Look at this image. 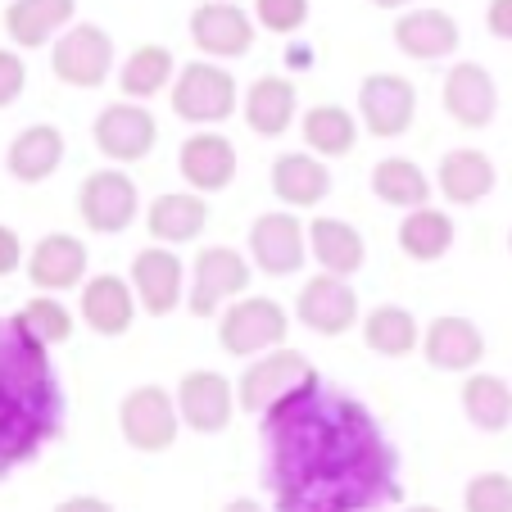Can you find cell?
<instances>
[{"label":"cell","mask_w":512,"mask_h":512,"mask_svg":"<svg viewBox=\"0 0 512 512\" xmlns=\"http://www.w3.org/2000/svg\"><path fill=\"white\" fill-rule=\"evenodd\" d=\"M28 277L37 290H73L87 281V245L68 232H50L32 245L28 254Z\"/></svg>","instance_id":"obj_21"},{"label":"cell","mask_w":512,"mask_h":512,"mask_svg":"<svg viewBox=\"0 0 512 512\" xmlns=\"http://www.w3.org/2000/svg\"><path fill=\"white\" fill-rule=\"evenodd\" d=\"M245 286H250V259L241 250H232V245H209L195 259L186 304H191L195 318H213L223 304L241 300Z\"/></svg>","instance_id":"obj_8"},{"label":"cell","mask_w":512,"mask_h":512,"mask_svg":"<svg viewBox=\"0 0 512 512\" xmlns=\"http://www.w3.org/2000/svg\"><path fill=\"white\" fill-rule=\"evenodd\" d=\"M309 259H318L331 277H354L368 263V241L345 218H313L309 223Z\"/></svg>","instance_id":"obj_24"},{"label":"cell","mask_w":512,"mask_h":512,"mask_svg":"<svg viewBox=\"0 0 512 512\" xmlns=\"http://www.w3.org/2000/svg\"><path fill=\"white\" fill-rule=\"evenodd\" d=\"M223 512H263V508H259V503H254V499H232Z\"/></svg>","instance_id":"obj_43"},{"label":"cell","mask_w":512,"mask_h":512,"mask_svg":"<svg viewBox=\"0 0 512 512\" xmlns=\"http://www.w3.org/2000/svg\"><path fill=\"white\" fill-rule=\"evenodd\" d=\"M28 87V68L14 50H0V109H10Z\"/></svg>","instance_id":"obj_39"},{"label":"cell","mask_w":512,"mask_h":512,"mask_svg":"<svg viewBox=\"0 0 512 512\" xmlns=\"http://www.w3.org/2000/svg\"><path fill=\"white\" fill-rule=\"evenodd\" d=\"M467 512H512V476L503 472H481L467 481L463 490Z\"/></svg>","instance_id":"obj_37"},{"label":"cell","mask_w":512,"mask_h":512,"mask_svg":"<svg viewBox=\"0 0 512 512\" xmlns=\"http://www.w3.org/2000/svg\"><path fill=\"white\" fill-rule=\"evenodd\" d=\"M377 10H404V5H413V0H372Z\"/></svg>","instance_id":"obj_44"},{"label":"cell","mask_w":512,"mask_h":512,"mask_svg":"<svg viewBox=\"0 0 512 512\" xmlns=\"http://www.w3.org/2000/svg\"><path fill=\"white\" fill-rule=\"evenodd\" d=\"M363 340H368V349L381 358H404L422 345V327H417V318L408 309H399V304H377V309L363 318Z\"/></svg>","instance_id":"obj_34"},{"label":"cell","mask_w":512,"mask_h":512,"mask_svg":"<svg viewBox=\"0 0 512 512\" xmlns=\"http://www.w3.org/2000/svg\"><path fill=\"white\" fill-rule=\"evenodd\" d=\"M445 114L454 118L458 127H467V132H481V127L494 123V114H499V87H494L490 68L472 64V59L449 68L445 73Z\"/></svg>","instance_id":"obj_15"},{"label":"cell","mask_w":512,"mask_h":512,"mask_svg":"<svg viewBox=\"0 0 512 512\" xmlns=\"http://www.w3.org/2000/svg\"><path fill=\"white\" fill-rule=\"evenodd\" d=\"M309 377H318V368H313L309 358L277 345V349H268V354H259L250 368L241 372V381H236V404L250 417H263L286 395H295Z\"/></svg>","instance_id":"obj_6"},{"label":"cell","mask_w":512,"mask_h":512,"mask_svg":"<svg viewBox=\"0 0 512 512\" xmlns=\"http://www.w3.org/2000/svg\"><path fill=\"white\" fill-rule=\"evenodd\" d=\"M295 109H300V91L290 78H277V73L250 82V91L241 100V114L254 136H286L290 123H295Z\"/></svg>","instance_id":"obj_26"},{"label":"cell","mask_w":512,"mask_h":512,"mask_svg":"<svg viewBox=\"0 0 512 512\" xmlns=\"http://www.w3.org/2000/svg\"><path fill=\"white\" fill-rule=\"evenodd\" d=\"M145 227L159 245H186L209 227V204L200 191H168L155 195L145 209Z\"/></svg>","instance_id":"obj_25"},{"label":"cell","mask_w":512,"mask_h":512,"mask_svg":"<svg viewBox=\"0 0 512 512\" xmlns=\"http://www.w3.org/2000/svg\"><path fill=\"white\" fill-rule=\"evenodd\" d=\"M358 114H363V127L377 141H395L413 127L417 118V91L408 78L399 73H372L358 87Z\"/></svg>","instance_id":"obj_12"},{"label":"cell","mask_w":512,"mask_h":512,"mask_svg":"<svg viewBox=\"0 0 512 512\" xmlns=\"http://www.w3.org/2000/svg\"><path fill=\"white\" fill-rule=\"evenodd\" d=\"M408 512H440V508H431V503H417V508H408Z\"/></svg>","instance_id":"obj_45"},{"label":"cell","mask_w":512,"mask_h":512,"mask_svg":"<svg viewBox=\"0 0 512 512\" xmlns=\"http://www.w3.org/2000/svg\"><path fill=\"white\" fill-rule=\"evenodd\" d=\"M59 164H64V132L50 127V123L23 127V132L10 141V155H5V168H10L19 182H28V186L55 177Z\"/></svg>","instance_id":"obj_29"},{"label":"cell","mask_w":512,"mask_h":512,"mask_svg":"<svg viewBox=\"0 0 512 512\" xmlns=\"http://www.w3.org/2000/svg\"><path fill=\"white\" fill-rule=\"evenodd\" d=\"M454 236H458L454 218H449L445 209L422 204V209L404 213V223H399V250H404L413 263H435L454 250Z\"/></svg>","instance_id":"obj_30"},{"label":"cell","mask_w":512,"mask_h":512,"mask_svg":"<svg viewBox=\"0 0 512 512\" xmlns=\"http://www.w3.org/2000/svg\"><path fill=\"white\" fill-rule=\"evenodd\" d=\"M177 168H182V182L191 191L200 195L227 191L236 182V145L218 132H195L177 150Z\"/></svg>","instance_id":"obj_17"},{"label":"cell","mask_w":512,"mask_h":512,"mask_svg":"<svg viewBox=\"0 0 512 512\" xmlns=\"http://www.w3.org/2000/svg\"><path fill=\"white\" fill-rule=\"evenodd\" d=\"M136 290L132 281L114 277V272H100L82 286V322H87L96 336H127L136 322Z\"/></svg>","instance_id":"obj_20"},{"label":"cell","mask_w":512,"mask_h":512,"mask_svg":"<svg viewBox=\"0 0 512 512\" xmlns=\"http://www.w3.org/2000/svg\"><path fill=\"white\" fill-rule=\"evenodd\" d=\"M191 41L204 50L209 59H241L254 46V19L241 5L227 0H209L191 14Z\"/></svg>","instance_id":"obj_16"},{"label":"cell","mask_w":512,"mask_h":512,"mask_svg":"<svg viewBox=\"0 0 512 512\" xmlns=\"http://www.w3.org/2000/svg\"><path fill=\"white\" fill-rule=\"evenodd\" d=\"M422 354L435 372H472L485 358V336L472 318L445 313L422 331Z\"/></svg>","instance_id":"obj_19"},{"label":"cell","mask_w":512,"mask_h":512,"mask_svg":"<svg viewBox=\"0 0 512 512\" xmlns=\"http://www.w3.org/2000/svg\"><path fill=\"white\" fill-rule=\"evenodd\" d=\"M46 349L19 313L0 322V476L32 463L64 422V395Z\"/></svg>","instance_id":"obj_2"},{"label":"cell","mask_w":512,"mask_h":512,"mask_svg":"<svg viewBox=\"0 0 512 512\" xmlns=\"http://www.w3.org/2000/svg\"><path fill=\"white\" fill-rule=\"evenodd\" d=\"M254 19H259V28L290 37L309 23V0H254Z\"/></svg>","instance_id":"obj_38"},{"label":"cell","mask_w":512,"mask_h":512,"mask_svg":"<svg viewBox=\"0 0 512 512\" xmlns=\"http://www.w3.org/2000/svg\"><path fill=\"white\" fill-rule=\"evenodd\" d=\"M508 250H512V232H508Z\"/></svg>","instance_id":"obj_46"},{"label":"cell","mask_w":512,"mask_h":512,"mask_svg":"<svg viewBox=\"0 0 512 512\" xmlns=\"http://www.w3.org/2000/svg\"><path fill=\"white\" fill-rule=\"evenodd\" d=\"M458 41H463V32H458L454 14H445V10H408V14H399V23H395L399 55L422 59V64L449 59L458 50Z\"/></svg>","instance_id":"obj_23"},{"label":"cell","mask_w":512,"mask_h":512,"mask_svg":"<svg viewBox=\"0 0 512 512\" xmlns=\"http://www.w3.org/2000/svg\"><path fill=\"white\" fill-rule=\"evenodd\" d=\"M50 68L64 87L78 91H96L109 82V68H114V37L96 23H73L55 37L50 50Z\"/></svg>","instance_id":"obj_7"},{"label":"cell","mask_w":512,"mask_h":512,"mask_svg":"<svg viewBox=\"0 0 512 512\" xmlns=\"http://www.w3.org/2000/svg\"><path fill=\"white\" fill-rule=\"evenodd\" d=\"M173 395H177V413H182V422L200 435L227 431V426H232V413L241 408L236 404V386L227 377H218V372H209V368L186 372V377L177 381Z\"/></svg>","instance_id":"obj_13"},{"label":"cell","mask_w":512,"mask_h":512,"mask_svg":"<svg viewBox=\"0 0 512 512\" xmlns=\"http://www.w3.org/2000/svg\"><path fill=\"white\" fill-rule=\"evenodd\" d=\"M23 263V241L14 227H0V277H10L14 268Z\"/></svg>","instance_id":"obj_41"},{"label":"cell","mask_w":512,"mask_h":512,"mask_svg":"<svg viewBox=\"0 0 512 512\" xmlns=\"http://www.w3.org/2000/svg\"><path fill=\"white\" fill-rule=\"evenodd\" d=\"M132 290L150 318H168L182 304V259L164 245H150L132 259Z\"/></svg>","instance_id":"obj_18"},{"label":"cell","mask_w":512,"mask_h":512,"mask_svg":"<svg viewBox=\"0 0 512 512\" xmlns=\"http://www.w3.org/2000/svg\"><path fill=\"white\" fill-rule=\"evenodd\" d=\"M485 28H490V37L512 41V0H490V10H485Z\"/></svg>","instance_id":"obj_40"},{"label":"cell","mask_w":512,"mask_h":512,"mask_svg":"<svg viewBox=\"0 0 512 512\" xmlns=\"http://www.w3.org/2000/svg\"><path fill=\"white\" fill-rule=\"evenodd\" d=\"M55 512H114L105 499H96V494H73V499L55 503Z\"/></svg>","instance_id":"obj_42"},{"label":"cell","mask_w":512,"mask_h":512,"mask_svg":"<svg viewBox=\"0 0 512 512\" xmlns=\"http://www.w3.org/2000/svg\"><path fill=\"white\" fill-rule=\"evenodd\" d=\"M91 141L105 159L114 164H136L155 150L159 141V123L145 105H132V100H118V105H105L91 123Z\"/></svg>","instance_id":"obj_10"},{"label":"cell","mask_w":512,"mask_h":512,"mask_svg":"<svg viewBox=\"0 0 512 512\" xmlns=\"http://www.w3.org/2000/svg\"><path fill=\"white\" fill-rule=\"evenodd\" d=\"M300 132H304V145H309L313 155L340 159L358 145V118L340 105H313L309 114H304Z\"/></svg>","instance_id":"obj_35"},{"label":"cell","mask_w":512,"mask_h":512,"mask_svg":"<svg viewBox=\"0 0 512 512\" xmlns=\"http://www.w3.org/2000/svg\"><path fill=\"white\" fill-rule=\"evenodd\" d=\"M295 318L313 331V336H345L358 327V295L349 286V277H331L318 272L313 281H304L300 300H295Z\"/></svg>","instance_id":"obj_14"},{"label":"cell","mask_w":512,"mask_h":512,"mask_svg":"<svg viewBox=\"0 0 512 512\" xmlns=\"http://www.w3.org/2000/svg\"><path fill=\"white\" fill-rule=\"evenodd\" d=\"M458 404H463L467 422L485 435L503 431L512 422V386L503 377H494V372H472L463 381V390H458Z\"/></svg>","instance_id":"obj_31"},{"label":"cell","mask_w":512,"mask_h":512,"mask_svg":"<svg viewBox=\"0 0 512 512\" xmlns=\"http://www.w3.org/2000/svg\"><path fill=\"white\" fill-rule=\"evenodd\" d=\"M250 259H254V268L268 272V277L300 272L304 259H309V227L290 209L259 213L250 227Z\"/></svg>","instance_id":"obj_9"},{"label":"cell","mask_w":512,"mask_h":512,"mask_svg":"<svg viewBox=\"0 0 512 512\" xmlns=\"http://www.w3.org/2000/svg\"><path fill=\"white\" fill-rule=\"evenodd\" d=\"M277 512H372L399 494V454L358 399L309 377L263 413Z\"/></svg>","instance_id":"obj_1"},{"label":"cell","mask_w":512,"mask_h":512,"mask_svg":"<svg viewBox=\"0 0 512 512\" xmlns=\"http://www.w3.org/2000/svg\"><path fill=\"white\" fill-rule=\"evenodd\" d=\"M19 318L28 322V331L41 340V345H64L73 336V313L55 300V295H37L19 309Z\"/></svg>","instance_id":"obj_36"},{"label":"cell","mask_w":512,"mask_h":512,"mask_svg":"<svg viewBox=\"0 0 512 512\" xmlns=\"http://www.w3.org/2000/svg\"><path fill=\"white\" fill-rule=\"evenodd\" d=\"M236 105H241V91H236V78L223 64L195 59V64H182V73L173 78V114L182 123H227L236 114Z\"/></svg>","instance_id":"obj_3"},{"label":"cell","mask_w":512,"mask_h":512,"mask_svg":"<svg viewBox=\"0 0 512 512\" xmlns=\"http://www.w3.org/2000/svg\"><path fill=\"white\" fill-rule=\"evenodd\" d=\"M372 195L390 209H422V204H431V177L413 159L390 155L372 168Z\"/></svg>","instance_id":"obj_32"},{"label":"cell","mask_w":512,"mask_h":512,"mask_svg":"<svg viewBox=\"0 0 512 512\" xmlns=\"http://www.w3.org/2000/svg\"><path fill=\"white\" fill-rule=\"evenodd\" d=\"M118 431L136 454H164L177 445L182 431V413H177V395L164 386H136L118 404Z\"/></svg>","instance_id":"obj_4"},{"label":"cell","mask_w":512,"mask_h":512,"mask_svg":"<svg viewBox=\"0 0 512 512\" xmlns=\"http://www.w3.org/2000/svg\"><path fill=\"white\" fill-rule=\"evenodd\" d=\"M73 10H78V0H10L5 32H10L14 46L37 50L73 23Z\"/></svg>","instance_id":"obj_28"},{"label":"cell","mask_w":512,"mask_h":512,"mask_svg":"<svg viewBox=\"0 0 512 512\" xmlns=\"http://www.w3.org/2000/svg\"><path fill=\"white\" fill-rule=\"evenodd\" d=\"M177 78V59L168 46H136L127 55V64L118 68V91L127 100H150L164 87H173Z\"/></svg>","instance_id":"obj_33"},{"label":"cell","mask_w":512,"mask_h":512,"mask_svg":"<svg viewBox=\"0 0 512 512\" xmlns=\"http://www.w3.org/2000/svg\"><path fill=\"white\" fill-rule=\"evenodd\" d=\"M272 195L286 209H313L331 195V173L327 159L313 150H290V155L272 159Z\"/></svg>","instance_id":"obj_22"},{"label":"cell","mask_w":512,"mask_h":512,"mask_svg":"<svg viewBox=\"0 0 512 512\" xmlns=\"http://www.w3.org/2000/svg\"><path fill=\"white\" fill-rule=\"evenodd\" d=\"M78 213L82 223L100 236H118L136 223V213H141V195H136V182L118 168H100L82 182L78 191Z\"/></svg>","instance_id":"obj_11"},{"label":"cell","mask_w":512,"mask_h":512,"mask_svg":"<svg viewBox=\"0 0 512 512\" xmlns=\"http://www.w3.org/2000/svg\"><path fill=\"white\" fill-rule=\"evenodd\" d=\"M290 331V313L268 295H241L223 309L218 322V340L232 358H259L268 349H277Z\"/></svg>","instance_id":"obj_5"},{"label":"cell","mask_w":512,"mask_h":512,"mask_svg":"<svg viewBox=\"0 0 512 512\" xmlns=\"http://www.w3.org/2000/svg\"><path fill=\"white\" fill-rule=\"evenodd\" d=\"M494 182H499L494 159L485 155V150H472V145L449 150V155L440 159V168H435V186H440V195H445L449 204H481L485 195L494 191Z\"/></svg>","instance_id":"obj_27"}]
</instances>
